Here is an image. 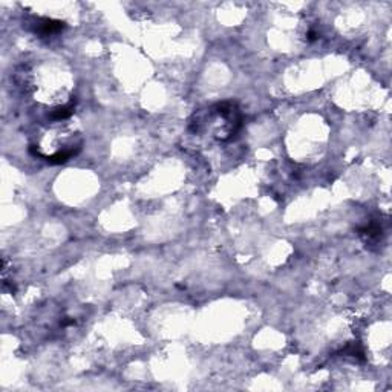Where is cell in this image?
Here are the masks:
<instances>
[{
  "mask_svg": "<svg viewBox=\"0 0 392 392\" xmlns=\"http://www.w3.org/2000/svg\"><path fill=\"white\" fill-rule=\"evenodd\" d=\"M72 114H74V103L71 101V103H68V104H65V106L59 108L57 111H54V112L51 114V118L56 120V121H60V120L69 118Z\"/></svg>",
  "mask_w": 392,
  "mask_h": 392,
  "instance_id": "7a4b0ae2",
  "label": "cell"
},
{
  "mask_svg": "<svg viewBox=\"0 0 392 392\" xmlns=\"http://www.w3.org/2000/svg\"><path fill=\"white\" fill-rule=\"evenodd\" d=\"M65 28L63 22L59 20H51V19H42L36 23V33L40 36H53Z\"/></svg>",
  "mask_w": 392,
  "mask_h": 392,
  "instance_id": "6da1fadb",
  "label": "cell"
}]
</instances>
